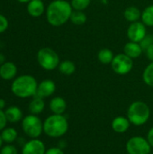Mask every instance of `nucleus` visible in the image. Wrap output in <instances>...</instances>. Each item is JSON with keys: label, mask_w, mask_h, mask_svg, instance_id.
I'll return each mask as SVG.
<instances>
[{"label": "nucleus", "mask_w": 153, "mask_h": 154, "mask_svg": "<svg viewBox=\"0 0 153 154\" xmlns=\"http://www.w3.org/2000/svg\"><path fill=\"white\" fill-rule=\"evenodd\" d=\"M45 108V102L43 100V98L41 97H36L34 96L32 100L30 102L29 104V112L32 114V115H40L43 112Z\"/></svg>", "instance_id": "a211bd4d"}, {"label": "nucleus", "mask_w": 153, "mask_h": 154, "mask_svg": "<svg viewBox=\"0 0 153 154\" xmlns=\"http://www.w3.org/2000/svg\"><path fill=\"white\" fill-rule=\"evenodd\" d=\"M45 144L38 138L26 142L22 148V154H45Z\"/></svg>", "instance_id": "9d476101"}, {"label": "nucleus", "mask_w": 153, "mask_h": 154, "mask_svg": "<svg viewBox=\"0 0 153 154\" xmlns=\"http://www.w3.org/2000/svg\"><path fill=\"white\" fill-rule=\"evenodd\" d=\"M147 140L148 142L150 143L151 146L153 147V127H151L149 132H148V134H147Z\"/></svg>", "instance_id": "2f4dec72"}, {"label": "nucleus", "mask_w": 153, "mask_h": 154, "mask_svg": "<svg viewBox=\"0 0 153 154\" xmlns=\"http://www.w3.org/2000/svg\"><path fill=\"white\" fill-rule=\"evenodd\" d=\"M17 73V67L14 62L6 61L0 65V77L5 80L13 79Z\"/></svg>", "instance_id": "f8f14e48"}, {"label": "nucleus", "mask_w": 153, "mask_h": 154, "mask_svg": "<svg viewBox=\"0 0 153 154\" xmlns=\"http://www.w3.org/2000/svg\"><path fill=\"white\" fill-rule=\"evenodd\" d=\"M73 8L66 0H53L47 7L46 17L48 23L55 27L63 25L69 19Z\"/></svg>", "instance_id": "f257e3e1"}, {"label": "nucleus", "mask_w": 153, "mask_h": 154, "mask_svg": "<svg viewBox=\"0 0 153 154\" xmlns=\"http://www.w3.org/2000/svg\"><path fill=\"white\" fill-rule=\"evenodd\" d=\"M0 154H18V150L12 143L6 144L0 149Z\"/></svg>", "instance_id": "bb28decb"}, {"label": "nucleus", "mask_w": 153, "mask_h": 154, "mask_svg": "<svg viewBox=\"0 0 153 154\" xmlns=\"http://www.w3.org/2000/svg\"><path fill=\"white\" fill-rule=\"evenodd\" d=\"M5 107V101L3 98H0V109L3 110Z\"/></svg>", "instance_id": "72a5a7b5"}, {"label": "nucleus", "mask_w": 153, "mask_h": 154, "mask_svg": "<svg viewBox=\"0 0 153 154\" xmlns=\"http://www.w3.org/2000/svg\"><path fill=\"white\" fill-rule=\"evenodd\" d=\"M55 90H56V85L54 81L51 79H44L38 84L37 92L35 96L41 98L49 97L54 94Z\"/></svg>", "instance_id": "9b49d317"}, {"label": "nucleus", "mask_w": 153, "mask_h": 154, "mask_svg": "<svg viewBox=\"0 0 153 154\" xmlns=\"http://www.w3.org/2000/svg\"><path fill=\"white\" fill-rule=\"evenodd\" d=\"M58 68L60 72L66 76H70L76 71V65L71 60H64L60 62Z\"/></svg>", "instance_id": "4be33fe9"}, {"label": "nucleus", "mask_w": 153, "mask_h": 154, "mask_svg": "<svg viewBox=\"0 0 153 154\" xmlns=\"http://www.w3.org/2000/svg\"><path fill=\"white\" fill-rule=\"evenodd\" d=\"M16 1H18V2H20V3H28V2H30L31 0H16Z\"/></svg>", "instance_id": "c9c22d12"}, {"label": "nucleus", "mask_w": 153, "mask_h": 154, "mask_svg": "<svg viewBox=\"0 0 153 154\" xmlns=\"http://www.w3.org/2000/svg\"><path fill=\"white\" fill-rule=\"evenodd\" d=\"M142 79L146 85L153 87V61L145 68L142 73Z\"/></svg>", "instance_id": "393cba45"}, {"label": "nucleus", "mask_w": 153, "mask_h": 154, "mask_svg": "<svg viewBox=\"0 0 153 154\" xmlns=\"http://www.w3.org/2000/svg\"><path fill=\"white\" fill-rule=\"evenodd\" d=\"M8 27V20L3 14H0V33L6 31Z\"/></svg>", "instance_id": "c85d7f7f"}, {"label": "nucleus", "mask_w": 153, "mask_h": 154, "mask_svg": "<svg viewBox=\"0 0 153 154\" xmlns=\"http://www.w3.org/2000/svg\"><path fill=\"white\" fill-rule=\"evenodd\" d=\"M2 140L6 144H11L14 142H15L18 138V133L17 131L13 127H5L4 130L1 131L0 134Z\"/></svg>", "instance_id": "6ab92c4d"}, {"label": "nucleus", "mask_w": 153, "mask_h": 154, "mask_svg": "<svg viewBox=\"0 0 153 154\" xmlns=\"http://www.w3.org/2000/svg\"><path fill=\"white\" fill-rule=\"evenodd\" d=\"M39 65L45 70H53L60 65V57L58 53L50 48L45 47L39 50L37 53Z\"/></svg>", "instance_id": "423d86ee"}, {"label": "nucleus", "mask_w": 153, "mask_h": 154, "mask_svg": "<svg viewBox=\"0 0 153 154\" xmlns=\"http://www.w3.org/2000/svg\"><path fill=\"white\" fill-rule=\"evenodd\" d=\"M23 133L32 139H36L43 133V122L36 115H28L22 119Z\"/></svg>", "instance_id": "39448f33"}, {"label": "nucleus", "mask_w": 153, "mask_h": 154, "mask_svg": "<svg viewBox=\"0 0 153 154\" xmlns=\"http://www.w3.org/2000/svg\"><path fill=\"white\" fill-rule=\"evenodd\" d=\"M124 16L128 22L134 23L139 21V19L142 17V13L136 6H129L124 10Z\"/></svg>", "instance_id": "aec40b11"}, {"label": "nucleus", "mask_w": 153, "mask_h": 154, "mask_svg": "<svg viewBox=\"0 0 153 154\" xmlns=\"http://www.w3.org/2000/svg\"><path fill=\"white\" fill-rule=\"evenodd\" d=\"M151 116V109L143 101L133 102L127 110V118L132 125L142 126L145 125Z\"/></svg>", "instance_id": "20e7f679"}, {"label": "nucleus", "mask_w": 153, "mask_h": 154, "mask_svg": "<svg viewBox=\"0 0 153 154\" xmlns=\"http://www.w3.org/2000/svg\"><path fill=\"white\" fill-rule=\"evenodd\" d=\"M87 15L83 11H79V10H73L71 15H70V21L72 23L76 24V25H82L87 22Z\"/></svg>", "instance_id": "5701e85b"}, {"label": "nucleus", "mask_w": 153, "mask_h": 154, "mask_svg": "<svg viewBox=\"0 0 153 154\" xmlns=\"http://www.w3.org/2000/svg\"><path fill=\"white\" fill-rule=\"evenodd\" d=\"M151 146L147 138L142 136H133L126 143V152L128 154H150Z\"/></svg>", "instance_id": "0eeeda50"}, {"label": "nucleus", "mask_w": 153, "mask_h": 154, "mask_svg": "<svg viewBox=\"0 0 153 154\" xmlns=\"http://www.w3.org/2000/svg\"><path fill=\"white\" fill-rule=\"evenodd\" d=\"M3 143H4V142H3V140H2V137H1V135H0V149L3 147V146H2V145H3Z\"/></svg>", "instance_id": "e433bc0d"}, {"label": "nucleus", "mask_w": 153, "mask_h": 154, "mask_svg": "<svg viewBox=\"0 0 153 154\" xmlns=\"http://www.w3.org/2000/svg\"><path fill=\"white\" fill-rule=\"evenodd\" d=\"M7 124V119L5 114V111L0 109V131L4 130Z\"/></svg>", "instance_id": "c756f323"}, {"label": "nucleus", "mask_w": 153, "mask_h": 154, "mask_svg": "<svg viewBox=\"0 0 153 154\" xmlns=\"http://www.w3.org/2000/svg\"><path fill=\"white\" fill-rule=\"evenodd\" d=\"M142 51H143V49L142 48L139 42H134L130 41L124 47V53L133 60L139 58L142 55Z\"/></svg>", "instance_id": "2eb2a0df"}, {"label": "nucleus", "mask_w": 153, "mask_h": 154, "mask_svg": "<svg viewBox=\"0 0 153 154\" xmlns=\"http://www.w3.org/2000/svg\"><path fill=\"white\" fill-rule=\"evenodd\" d=\"M49 106L52 114L63 115L67 109V102L61 97H55L50 101Z\"/></svg>", "instance_id": "dca6fc26"}, {"label": "nucleus", "mask_w": 153, "mask_h": 154, "mask_svg": "<svg viewBox=\"0 0 153 154\" xmlns=\"http://www.w3.org/2000/svg\"><path fill=\"white\" fill-rule=\"evenodd\" d=\"M91 0H71L70 5L73 8V10H79L84 11L90 5Z\"/></svg>", "instance_id": "a878e982"}, {"label": "nucleus", "mask_w": 153, "mask_h": 154, "mask_svg": "<svg viewBox=\"0 0 153 154\" xmlns=\"http://www.w3.org/2000/svg\"><path fill=\"white\" fill-rule=\"evenodd\" d=\"M142 48L143 49V51H146L150 46H151L153 44V35L151 34H147L144 39L140 42Z\"/></svg>", "instance_id": "cd10ccee"}, {"label": "nucleus", "mask_w": 153, "mask_h": 154, "mask_svg": "<svg viewBox=\"0 0 153 154\" xmlns=\"http://www.w3.org/2000/svg\"><path fill=\"white\" fill-rule=\"evenodd\" d=\"M150 154H153V152H151V153H150Z\"/></svg>", "instance_id": "4c0bfd02"}, {"label": "nucleus", "mask_w": 153, "mask_h": 154, "mask_svg": "<svg viewBox=\"0 0 153 154\" xmlns=\"http://www.w3.org/2000/svg\"><path fill=\"white\" fill-rule=\"evenodd\" d=\"M113 70L118 75H126L133 69V59L128 57L124 53H119L115 55L111 63Z\"/></svg>", "instance_id": "6e6552de"}, {"label": "nucleus", "mask_w": 153, "mask_h": 154, "mask_svg": "<svg viewBox=\"0 0 153 154\" xmlns=\"http://www.w3.org/2000/svg\"><path fill=\"white\" fill-rule=\"evenodd\" d=\"M37 88L38 83L34 77L31 75H22L13 81L11 90L17 97L27 98L36 95Z\"/></svg>", "instance_id": "f03ea898"}, {"label": "nucleus", "mask_w": 153, "mask_h": 154, "mask_svg": "<svg viewBox=\"0 0 153 154\" xmlns=\"http://www.w3.org/2000/svg\"><path fill=\"white\" fill-rule=\"evenodd\" d=\"M146 35V25L142 22L137 21L134 23H131L127 29V37L131 42L140 43Z\"/></svg>", "instance_id": "1a4fd4ad"}, {"label": "nucleus", "mask_w": 153, "mask_h": 154, "mask_svg": "<svg viewBox=\"0 0 153 154\" xmlns=\"http://www.w3.org/2000/svg\"><path fill=\"white\" fill-rule=\"evenodd\" d=\"M45 11V5L42 0H31L27 5V12L32 17H40Z\"/></svg>", "instance_id": "4468645a"}, {"label": "nucleus", "mask_w": 153, "mask_h": 154, "mask_svg": "<svg viewBox=\"0 0 153 154\" xmlns=\"http://www.w3.org/2000/svg\"><path fill=\"white\" fill-rule=\"evenodd\" d=\"M5 55H3L2 53H0V65H2V64H4L5 61Z\"/></svg>", "instance_id": "f704fd0d"}, {"label": "nucleus", "mask_w": 153, "mask_h": 154, "mask_svg": "<svg viewBox=\"0 0 153 154\" xmlns=\"http://www.w3.org/2000/svg\"><path fill=\"white\" fill-rule=\"evenodd\" d=\"M5 114L7 122L9 123H17L23 118L22 110L18 106H15L7 107L5 111Z\"/></svg>", "instance_id": "f3484780"}, {"label": "nucleus", "mask_w": 153, "mask_h": 154, "mask_svg": "<svg viewBox=\"0 0 153 154\" xmlns=\"http://www.w3.org/2000/svg\"><path fill=\"white\" fill-rule=\"evenodd\" d=\"M45 154H65L62 151L61 148L60 147H51L48 150H46Z\"/></svg>", "instance_id": "7c9ffc66"}, {"label": "nucleus", "mask_w": 153, "mask_h": 154, "mask_svg": "<svg viewBox=\"0 0 153 154\" xmlns=\"http://www.w3.org/2000/svg\"><path fill=\"white\" fill-rule=\"evenodd\" d=\"M141 18L146 26H153V5L147 6L143 10Z\"/></svg>", "instance_id": "b1692460"}, {"label": "nucleus", "mask_w": 153, "mask_h": 154, "mask_svg": "<svg viewBox=\"0 0 153 154\" xmlns=\"http://www.w3.org/2000/svg\"><path fill=\"white\" fill-rule=\"evenodd\" d=\"M69 130V122L63 115H55L48 116L43 122V133L51 138H60L67 134Z\"/></svg>", "instance_id": "7ed1b4c3"}, {"label": "nucleus", "mask_w": 153, "mask_h": 154, "mask_svg": "<svg viewBox=\"0 0 153 154\" xmlns=\"http://www.w3.org/2000/svg\"><path fill=\"white\" fill-rule=\"evenodd\" d=\"M145 51H146V54H147V57L149 58V60L153 61V44L151 46H150Z\"/></svg>", "instance_id": "473e14b6"}, {"label": "nucleus", "mask_w": 153, "mask_h": 154, "mask_svg": "<svg viewBox=\"0 0 153 154\" xmlns=\"http://www.w3.org/2000/svg\"><path fill=\"white\" fill-rule=\"evenodd\" d=\"M131 122L125 116H116L112 121V129L117 134H124L125 133L131 125Z\"/></svg>", "instance_id": "ddd939ff"}, {"label": "nucleus", "mask_w": 153, "mask_h": 154, "mask_svg": "<svg viewBox=\"0 0 153 154\" xmlns=\"http://www.w3.org/2000/svg\"><path fill=\"white\" fill-rule=\"evenodd\" d=\"M115 55L113 53V51L110 49L105 48V49H101L97 54V59L98 60L102 63V64H111L113 61Z\"/></svg>", "instance_id": "412c9836"}]
</instances>
